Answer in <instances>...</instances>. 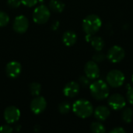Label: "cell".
<instances>
[{"mask_svg": "<svg viewBox=\"0 0 133 133\" xmlns=\"http://www.w3.org/2000/svg\"><path fill=\"white\" fill-rule=\"evenodd\" d=\"M90 92L95 100L103 101L109 96L108 84L101 79L94 81L90 85Z\"/></svg>", "mask_w": 133, "mask_h": 133, "instance_id": "cell-1", "label": "cell"}, {"mask_svg": "<svg viewBox=\"0 0 133 133\" xmlns=\"http://www.w3.org/2000/svg\"><path fill=\"white\" fill-rule=\"evenodd\" d=\"M72 108L74 114L81 118H89L94 113V108L92 104L85 99H79L75 101Z\"/></svg>", "mask_w": 133, "mask_h": 133, "instance_id": "cell-2", "label": "cell"}, {"mask_svg": "<svg viewBox=\"0 0 133 133\" xmlns=\"http://www.w3.org/2000/svg\"><path fill=\"white\" fill-rule=\"evenodd\" d=\"M102 26V21L101 18L95 14H90L87 16L82 23V27L83 31L87 34L94 35L99 31Z\"/></svg>", "mask_w": 133, "mask_h": 133, "instance_id": "cell-3", "label": "cell"}, {"mask_svg": "<svg viewBox=\"0 0 133 133\" xmlns=\"http://www.w3.org/2000/svg\"><path fill=\"white\" fill-rule=\"evenodd\" d=\"M51 16V12L49 8L44 5H40L36 7L33 12V20L37 24L46 23Z\"/></svg>", "mask_w": 133, "mask_h": 133, "instance_id": "cell-4", "label": "cell"}, {"mask_svg": "<svg viewBox=\"0 0 133 133\" xmlns=\"http://www.w3.org/2000/svg\"><path fill=\"white\" fill-rule=\"evenodd\" d=\"M124 73L118 69H113L110 71L106 76V81L108 86L113 88L120 87L125 82Z\"/></svg>", "mask_w": 133, "mask_h": 133, "instance_id": "cell-5", "label": "cell"}, {"mask_svg": "<svg viewBox=\"0 0 133 133\" xmlns=\"http://www.w3.org/2000/svg\"><path fill=\"white\" fill-rule=\"evenodd\" d=\"M107 58L112 63H118L125 56V50L118 46V45H114L111 48H109L108 53H107Z\"/></svg>", "mask_w": 133, "mask_h": 133, "instance_id": "cell-6", "label": "cell"}, {"mask_svg": "<svg viewBox=\"0 0 133 133\" xmlns=\"http://www.w3.org/2000/svg\"><path fill=\"white\" fill-rule=\"evenodd\" d=\"M108 104L111 108L115 111H119L124 108L126 105L125 98L120 94H114L108 97Z\"/></svg>", "mask_w": 133, "mask_h": 133, "instance_id": "cell-7", "label": "cell"}, {"mask_svg": "<svg viewBox=\"0 0 133 133\" xmlns=\"http://www.w3.org/2000/svg\"><path fill=\"white\" fill-rule=\"evenodd\" d=\"M4 119L8 124H13L19 121L20 118V111L15 106L7 107L4 111Z\"/></svg>", "mask_w": 133, "mask_h": 133, "instance_id": "cell-8", "label": "cell"}, {"mask_svg": "<svg viewBox=\"0 0 133 133\" xmlns=\"http://www.w3.org/2000/svg\"><path fill=\"white\" fill-rule=\"evenodd\" d=\"M85 75L90 79H96L100 76L101 71L98 65L94 61H89L84 66Z\"/></svg>", "mask_w": 133, "mask_h": 133, "instance_id": "cell-9", "label": "cell"}, {"mask_svg": "<svg viewBox=\"0 0 133 133\" xmlns=\"http://www.w3.org/2000/svg\"><path fill=\"white\" fill-rule=\"evenodd\" d=\"M28 27H29V21L25 16L20 15L14 19L12 23V28L16 33L23 34L27 30Z\"/></svg>", "mask_w": 133, "mask_h": 133, "instance_id": "cell-10", "label": "cell"}, {"mask_svg": "<svg viewBox=\"0 0 133 133\" xmlns=\"http://www.w3.org/2000/svg\"><path fill=\"white\" fill-rule=\"evenodd\" d=\"M47 107V101L44 97L41 96H36L30 103V109L35 115L42 113Z\"/></svg>", "mask_w": 133, "mask_h": 133, "instance_id": "cell-11", "label": "cell"}, {"mask_svg": "<svg viewBox=\"0 0 133 133\" xmlns=\"http://www.w3.org/2000/svg\"><path fill=\"white\" fill-rule=\"evenodd\" d=\"M22 71V66L19 62L16 61L9 62L5 67V72L6 75L12 79H15L18 77Z\"/></svg>", "mask_w": 133, "mask_h": 133, "instance_id": "cell-12", "label": "cell"}, {"mask_svg": "<svg viewBox=\"0 0 133 133\" xmlns=\"http://www.w3.org/2000/svg\"><path fill=\"white\" fill-rule=\"evenodd\" d=\"M79 84L77 82L71 81L65 86L63 94L67 97H75L79 93Z\"/></svg>", "mask_w": 133, "mask_h": 133, "instance_id": "cell-13", "label": "cell"}, {"mask_svg": "<svg viewBox=\"0 0 133 133\" xmlns=\"http://www.w3.org/2000/svg\"><path fill=\"white\" fill-rule=\"evenodd\" d=\"M94 117L98 121L104 122V121H106L109 118L111 111L108 107L101 105L96 108V109L94 111Z\"/></svg>", "mask_w": 133, "mask_h": 133, "instance_id": "cell-14", "label": "cell"}, {"mask_svg": "<svg viewBox=\"0 0 133 133\" xmlns=\"http://www.w3.org/2000/svg\"><path fill=\"white\" fill-rule=\"evenodd\" d=\"M77 41V35L72 30H68L62 35V41L67 47H71L76 44Z\"/></svg>", "mask_w": 133, "mask_h": 133, "instance_id": "cell-15", "label": "cell"}, {"mask_svg": "<svg viewBox=\"0 0 133 133\" xmlns=\"http://www.w3.org/2000/svg\"><path fill=\"white\" fill-rule=\"evenodd\" d=\"M49 9L55 12H62L65 9V4L59 0H51L49 2Z\"/></svg>", "mask_w": 133, "mask_h": 133, "instance_id": "cell-16", "label": "cell"}, {"mask_svg": "<svg viewBox=\"0 0 133 133\" xmlns=\"http://www.w3.org/2000/svg\"><path fill=\"white\" fill-rule=\"evenodd\" d=\"M92 47L94 48L96 51H102L104 47V41L101 37H94L90 41Z\"/></svg>", "mask_w": 133, "mask_h": 133, "instance_id": "cell-17", "label": "cell"}, {"mask_svg": "<svg viewBox=\"0 0 133 133\" xmlns=\"http://www.w3.org/2000/svg\"><path fill=\"white\" fill-rule=\"evenodd\" d=\"M122 119L125 123L132 122L133 119V110L131 108H126L122 113Z\"/></svg>", "mask_w": 133, "mask_h": 133, "instance_id": "cell-18", "label": "cell"}, {"mask_svg": "<svg viewBox=\"0 0 133 133\" xmlns=\"http://www.w3.org/2000/svg\"><path fill=\"white\" fill-rule=\"evenodd\" d=\"M90 130L94 133H104L106 132L104 125L99 122H93L90 125Z\"/></svg>", "mask_w": 133, "mask_h": 133, "instance_id": "cell-19", "label": "cell"}, {"mask_svg": "<svg viewBox=\"0 0 133 133\" xmlns=\"http://www.w3.org/2000/svg\"><path fill=\"white\" fill-rule=\"evenodd\" d=\"M41 91V84L39 83L34 82V83H30V92L33 96L36 97V96L40 95Z\"/></svg>", "mask_w": 133, "mask_h": 133, "instance_id": "cell-20", "label": "cell"}, {"mask_svg": "<svg viewBox=\"0 0 133 133\" xmlns=\"http://www.w3.org/2000/svg\"><path fill=\"white\" fill-rule=\"evenodd\" d=\"M71 110V105L69 102L64 101L59 104L58 105V111L62 115H66L68 114Z\"/></svg>", "mask_w": 133, "mask_h": 133, "instance_id": "cell-21", "label": "cell"}, {"mask_svg": "<svg viewBox=\"0 0 133 133\" xmlns=\"http://www.w3.org/2000/svg\"><path fill=\"white\" fill-rule=\"evenodd\" d=\"M9 22V15L0 10V27H3L5 26Z\"/></svg>", "mask_w": 133, "mask_h": 133, "instance_id": "cell-22", "label": "cell"}, {"mask_svg": "<svg viewBox=\"0 0 133 133\" xmlns=\"http://www.w3.org/2000/svg\"><path fill=\"white\" fill-rule=\"evenodd\" d=\"M106 58H107V56H106L103 52H101V51H97V52L93 55V61H94V62H97V63L102 62H104Z\"/></svg>", "mask_w": 133, "mask_h": 133, "instance_id": "cell-23", "label": "cell"}, {"mask_svg": "<svg viewBox=\"0 0 133 133\" xmlns=\"http://www.w3.org/2000/svg\"><path fill=\"white\" fill-rule=\"evenodd\" d=\"M90 79L85 75V76H81L79 78V84L83 86V87H87L90 85Z\"/></svg>", "mask_w": 133, "mask_h": 133, "instance_id": "cell-24", "label": "cell"}, {"mask_svg": "<svg viewBox=\"0 0 133 133\" xmlns=\"http://www.w3.org/2000/svg\"><path fill=\"white\" fill-rule=\"evenodd\" d=\"M7 5L11 9H16L21 5L20 0H8Z\"/></svg>", "mask_w": 133, "mask_h": 133, "instance_id": "cell-25", "label": "cell"}, {"mask_svg": "<svg viewBox=\"0 0 133 133\" xmlns=\"http://www.w3.org/2000/svg\"><path fill=\"white\" fill-rule=\"evenodd\" d=\"M21 4L26 7H33L37 4L39 0H20Z\"/></svg>", "mask_w": 133, "mask_h": 133, "instance_id": "cell-26", "label": "cell"}, {"mask_svg": "<svg viewBox=\"0 0 133 133\" xmlns=\"http://www.w3.org/2000/svg\"><path fill=\"white\" fill-rule=\"evenodd\" d=\"M13 131V129L9 125H4L0 127V132L2 133H10Z\"/></svg>", "mask_w": 133, "mask_h": 133, "instance_id": "cell-27", "label": "cell"}, {"mask_svg": "<svg viewBox=\"0 0 133 133\" xmlns=\"http://www.w3.org/2000/svg\"><path fill=\"white\" fill-rule=\"evenodd\" d=\"M126 97L128 101L133 105V88H129L127 91V94H126Z\"/></svg>", "mask_w": 133, "mask_h": 133, "instance_id": "cell-28", "label": "cell"}, {"mask_svg": "<svg viewBox=\"0 0 133 133\" xmlns=\"http://www.w3.org/2000/svg\"><path fill=\"white\" fill-rule=\"evenodd\" d=\"M125 130L122 127H115L110 131L111 133H125Z\"/></svg>", "mask_w": 133, "mask_h": 133, "instance_id": "cell-29", "label": "cell"}, {"mask_svg": "<svg viewBox=\"0 0 133 133\" xmlns=\"http://www.w3.org/2000/svg\"><path fill=\"white\" fill-rule=\"evenodd\" d=\"M58 26H59V22L57 21V20H55V21L52 23V25H51V27H52L53 30H57Z\"/></svg>", "mask_w": 133, "mask_h": 133, "instance_id": "cell-30", "label": "cell"}, {"mask_svg": "<svg viewBox=\"0 0 133 133\" xmlns=\"http://www.w3.org/2000/svg\"><path fill=\"white\" fill-rule=\"evenodd\" d=\"M132 83H133V75H132Z\"/></svg>", "mask_w": 133, "mask_h": 133, "instance_id": "cell-31", "label": "cell"}]
</instances>
